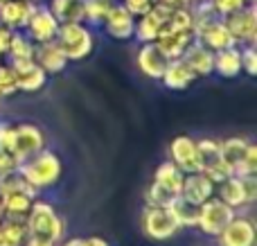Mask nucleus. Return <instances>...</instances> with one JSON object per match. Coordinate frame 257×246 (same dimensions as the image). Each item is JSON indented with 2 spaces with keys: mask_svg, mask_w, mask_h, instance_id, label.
Segmentation results:
<instances>
[{
  "mask_svg": "<svg viewBox=\"0 0 257 246\" xmlns=\"http://www.w3.org/2000/svg\"><path fill=\"white\" fill-rule=\"evenodd\" d=\"M61 170H63L61 158L54 152H50V149H41L39 154L30 156L27 161H23L21 165H18V172L23 174V179H25L36 192L54 188V185L59 183V179H61Z\"/></svg>",
  "mask_w": 257,
  "mask_h": 246,
  "instance_id": "f257e3e1",
  "label": "nucleus"
},
{
  "mask_svg": "<svg viewBox=\"0 0 257 246\" xmlns=\"http://www.w3.org/2000/svg\"><path fill=\"white\" fill-rule=\"evenodd\" d=\"M54 43L66 54L68 61H81L95 50V36L84 23H61Z\"/></svg>",
  "mask_w": 257,
  "mask_h": 246,
  "instance_id": "f03ea898",
  "label": "nucleus"
},
{
  "mask_svg": "<svg viewBox=\"0 0 257 246\" xmlns=\"http://www.w3.org/2000/svg\"><path fill=\"white\" fill-rule=\"evenodd\" d=\"M27 230L34 237H43L50 242H61L63 239V219L59 217V212L52 208V203L43 201L36 197L32 201L30 215H27Z\"/></svg>",
  "mask_w": 257,
  "mask_h": 246,
  "instance_id": "7ed1b4c3",
  "label": "nucleus"
},
{
  "mask_svg": "<svg viewBox=\"0 0 257 246\" xmlns=\"http://www.w3.org/2000/svg\"><path fill=\"white\" fill-rule=\"evenodd\" d=\"M214 194L223 203H228L232 210H246V208L253 206L257 199V174L253 176L230 174L221 183H217Z\"/></svg>",
  "mask_w": 257,
  "mask_h": 246,
  "instance_id": "20e7f679",
  "label": "nucleus"
},
{
  "mask_svg": "<svg viewBox=\"0 0 257 246\" xmlns=\"http://www.w3.org/2000/svg\"><path fill=\"white\" fill-rule=\"evenodd\" d=\"M140 228L145 237L154 242H167L178 233V224L174 221L169 208L158 206H145L140 212Z\"/></svg>",
  "mask_w": 257,
  "mask_h": 246,
  "instance_id": "39448f33",
  "label": "nucleus"
},
{
  "mask_svg": "<svg viewBox=\"0 0 257 246\" xmlns=\"http://www.w3.org/2000/svg\"><path fill=\"white\" fill-rule=\"evenodd\" d=\"M235 212L237 210H232L228 203H223L221 199L214 194V197H210L208 201L201 203L196 228H199L203 235H208V237H217V235L226 228L228 221L235 217Z\"/></svg>",
  "mask_w": 257,
  "mask_h": 246,
  "instance_id": "423d86ee",
  "label": "nucleus"
},
{
  "mask_svg": "<svg viewBox=\"0 0 257 246\" xmlns=\"http://www.w3.org/2000/svg\"><path fill=\"white\" fill-rule=\"evenodd\" d=\"M196 161H199V172L210 176L214 183H221L223 179L230 176V170L226 167V163L221 158L219 140H214V138L196 140Z\"/></svg>",
  "mask_w": 257,
  "mask_h": 246,
  "instance_id": "0eeeda50",
  "label": "nucleus"
},
{
  "mask_svg": "<svg viewBox=\"0 0 257 246\" xmlns=\"http://www.w3.org/2000/svg\"><path fill=\"white\" fill-rule=\"evenodd\" d=\"M223 18V25L228 27V32L232 34L237 45H255L257 41V9L255 3H248L244 9L232 12Z\"/></svg>",
  "mask_w": 257,
  "mask_h": 246,
  "instance_id": "6e6552de",
  "label": "nucleus"
},
{
  "mask_svg": "<svg viewBox=\"0 0 257 246\" xmlns=\"http://www.w3.org/2000/svg\"><path fill=\"white\" fill-rule=\"evenodd\" d=\"M41 149H45V136L36 125H14V136H12V147L9 152L18 158V163L27 161L30 156L39 154Z\"/></svg>",
  "mask_w": 257,
  "mask_h": 246,
  "instance_id": "1a4fd4ad",
  "label": "nucleus"
},
{
  "mask_svg": "<svg viewBox=\"0 0 257 246\" xmlns=\"http://www.w3.org/2000/svg\"><path fill=\"white\" fill-rule=\"evenodd\" d=\"M219 246H255V224L248 215L235 212L226 228L217 235Z\"/></svg>",
  "mask_w": 257,
  "mask_h": 246,
  "instance_id": "9d476101",
  "label": "nucleus"
},
{
  "mask_svg": "<svg viewBox=\"0 0 257 246\" xmlns=\"http://www.w3.org/2000/svg\"><path fill=\"white\" fill-rule=\"evenodd\" d=\"M16 75L18 90L23 93H36L48 84V72L34 61V59H9Z\"/></svg>",
  "mask_w": 257,
  "mask_h": 246,
  "instance_id": "9b49d317",
  "label": "nucleus"
},
{
  "mask_svg": "<svg viewBox=\"0 0 257 246\" xmlns=\"http://www.w3.org/2000/svg\"><path fill=\"white\" fill-rule=\"evenodd\" d=\"M59 25H61V23L54 18V14L50 12V7L45 5V7H36L34 12H32L30 21H27V25H25V32L34 43H48V41H54V36H57V32H59Z\"/></svg>",
  "mask_w": 257,
  "mask_h": 246,
  "instance_id": "f8f14e48",
  "label": "nucleus"
},
{
  "mask_svg": "<svg viewBox=\"0 0 257 246\" xmlns=\"http://www.w3.org/2000/svg\"><path fill=\"white\" fill-rule=\"evenodd\" d=\"M169 161L183 172H199V161H196V140L192 136H176L169 143Z\"/></svg>",
  "mask_w": 257,
  "mask_h": 246,
  "instance_id": "ddd939ff",
  "label": "nucleus"
},
{
  "mask_svg": "<svg viewBox=\"0 0 257 246\" xmlns=\"http://www.w3.org/2000/svg\"><path fill=\"white\" fill-rule=\"evenodd\" d=\"M102 27L106 30V34L111 39L117 41H128L133 39V30H136V16L124 7V5L113 3L111 12H108L106 21L102 23Z\"/></svg>",
  "mask_w": 257,
  "mask_h": 246,
  "instance_id": "4468645a",
  "label": "nucleus"
},
{
  "mask_svg": "<svg viewBox=\"0 0 257 246\" xmlns=\"http://www.w3.org/2000/svg\"><path fill=\"white\" fill-rule=\"evenodd\" d=\"M214 190H217V183L210 176H205L203 172H190V174L183 176L181 197L196 203V206H201L210 197H214Z\"/></svg>",
  "mask_w": 257,
  "mask_h": 246,
  "instance_id": "2eb2a0df",
  "label": "nucleus"
},
{
  "mask_svg": "<svg viewBox=\"0 0 257 246\" xmlns=\"http://www.w3.org/2000/svg\"><path fill=\"white\" fill-rule=\"evenodd\" d=\"M178 59L185 61V66L194 72V77H208L214 72V52L199 41H192Z\"/></svg>",
  "mask_w": 257,
  "mask_h": 246,
  "instance_id": "dca6fc26",
  "label": "nucleus"
},
{
  "mask_svg": "<svg viewBox=\"0 0 257 246\" xmlns=\"http://www.w3.org/2000/svg\"><path fill=\"white\" fill-rule=\"evenodd\" d=\"M34 9L36 5L32 0H5V3H0V25L9 27L14 32L25 30Z\"/></svg>",
  "mask_w": 257,
  "mask_h": 246,
  "instance_id": "f3484780",
  "label": "nucleus"
},
{
  "mask_svg": "<svg viewBox=\"0 0 257 246\" xmlns=\"http://www.w3.org/2000/svg\"><path fill=\"white\" fill-rule=\"evenodd\" d=\"M136 61L145 77H149V79H160L169 63V59L165 57V52L156 43H142L140 50H138Z\"/></svg>",
  "mask_w": 257,
  "mask_h": 246,
  "instance_id": "a211bd4d",
  "label": "nucleus"
},
{
  "mask_svg": "<svg viewBox=\"0 0 257 246\" xmlns=\"http://www.w3.org/2000/svg\"><path fill=\"white\" fill-rule=\"evenodd\" d=\"M194 41V32L190 30H172V27H163L156 39V45L165 52L167 59H178L185 48Z\"/></svg>",
  "mask_w": 257,
  "mask_h": 246,
  "instance_id": "6ab92c4d",
  "label": "nucleus"
},
{
  "mask_svg": "<svg viewBox=\"0 0 257 246\" xmlns=\"http://www.w3.org/2000/svg\"><path fill=\"white\" fill-rule=\"evenodd\" d=\"M34 59L41 68H43L48 75H57V72H63L66 66L70 61L66 59V54L59 50V45L54 41H48V43H36L34 48Z\"/></svg>",
  "mask_w": 257,
  "mask_h": 246,
  "instance_id": "aec40b11",
  "label": "nucleus"
},
{
  "mask_svg": "<svg viewBox=\"0 0 257 246\" xmlns=\"http://www.w3.org/2000/svg\"><path fill=\"white\" fill-rule=\"evenodd\" d=\"M194 79H196L194 72L185 66L183 59H169L167 68H165L163 77H160L163 86L169 90H185L194 84Z\"/></svg>",
  "mask_w": 257,
  "mask_h": 246,
  "instance_id": "412c9836",
  "label": "nucleus"
},
{
  "mask_svg": "<svg viewBox=\"0 0 257 246\" xmlns=\"http://www.w3.org/2000/svg\"><path fill=\"white\" fill-rule=\"evenodd\" d=\"M250 140L244 138V136H232V138H226L219 143L221 147V158L226 163V167L230 170V174H237L246 158V152H248Z\"/></svg>",
  "mask_w": 257,
  "mask_h": 246,
  "instance_id": "4be33fe9",
  "label": "nucleus"
},
{
  "mask_svg": "<svg viewBox=\"0 0 257 246\" xmlns=\"http://www.w3.org/2000/svg\"><path fill=\"white\" fill-rule=\"evenodd\" d=\"M214 72L223 79H235L241 75V52L239 45H230L214 52Z\"/></svg>",
  "mask_w": 257,
  "mask_h": 246,
  "instance_id": "5701e85b",
  "label": "nucleus"
},
{
  "mask_svg": "<svg viewBox=\"0 0 257 246\" xmlns=\"http://www.w3.org/2000/svg\"><path fill=\"white\" fill-rule=\"evenodd\" d=\"M36 197L25 192H9V194H0V203H3V217L9 219H27L30 215L32 201Z\"/></svg>",
  "mask_w": 257,
  "mask_h": 246,
  "instance_id": "b1692460",
  "label": "nucleus"
},
{
  "mask_svg": "<svg viewBox=\"0 0 257 246\" xmlns=\"http://www.w3.org/2000/svg\"><path fill=\"white\" fill-rule=\"evenodd\" d=\"M30 230L25 219H0V246H25Z\"/></svg>",
  "mask_w": 257,
  "mask_h": 246,
  "instance_id": "393cba45",
  "label": "nucleus"
},
{
  "mask_svg": "<svg viewBox=\"0 0 257 246\" xmlns=\"http://www.w3.org/2000/svg\"><path fill=\"white\" fill-rule=\"evenodd\" d=\"M169 212H172L174 221L178 224V228H196V221H199V208L196 203L187 201L178 194L172 203H169Z\"/></svg>",
  "mask_w": 257,
  "mask_h": 246,
  "instance_id": "a878e982",
  "label": "nucleus"
},
{
  "mask_svg": "<svg viewBox=\"0 0 257 246\" xmlns=\"http://www.w3.org/2000/svg\"><path fill=\"white\" fill-rule=\"evenodd\" d=\"M48 7L59 23H84V0H50Z\"/></svg>",
  "mask_w": 257,
  "mask_h": 246,
  "instance_id": "bb28decb",
  "label": "nucleus"
},
{
  "mask_svg": "<svg viewBox=\"0 0 257 246\" xmlns=\"http://www.w3.org/2000/svg\"><path fill=\"white\" fill-rule=\"evenodd\" d=\"M183 172L178 170L176 165H174L172 161H165L160 163L158 167H156V174H154V181L160 185H165V188H169L172 192L181 194V188H183Z\"/></svg>",
  "mask_w": 257,
  "mask_h": 246,
  "instance_id": "cd10ccee",
  "label": "nucleus"
},
{
  "mask_svg": "<svg viewBox=\"0 0 257 246\" xmlns=\"http://www.w3.org/2000/svg\"><path fill=\"white\" fill-rule=\"evenodd\" d=\"M34 48H36L34 41H32L27 34H23L21 30H16V32H12L7 57L9 59H32L34 57Z\"/></svg>",
  "mask_w": 257,
  "mask_h": 246,
  "instance_id": "c85d7f7f",
  "label": "nucleus"
},
{
  "mask_svg": "<svg viewBox=\"0 0 257 246\" xmlns=\"http://www.w3.org/2000/svg\"><path fill=\"white\" fill-rule=\"evenodd\" d=\"M113 7V0H84V23L102 25L106 21L108 12Z\"/></svg>",
  "mask_w": 257,
  "mask_h": 246,
  "instance_id": "c756f323",
  "label": "nucleus"
},
{
  "mask_svg": "<svg viewBox=\"0 0 257 246\" xmlns=\"http://www.w3.org/2000/svg\"><path fill=\"white\" fill-rule=\"evenodd\" d=\"M176 197H178L176 192H172L169 188H165V185L156 183V181L149 185V188H147V192H145L147 206H158V208H167Z\"/></svg>",
  "mask_w": 257,
  "mask_h": 246,
  "instance_id": "7c9ffc66",
  "label": "nucleus"
},
{
  "mask_svg": "<svg viewBox=\"0 0 257 246\" xmlns=\"http://www.w3.org/2000/svg\"><path fill=\"white\" fill-rule=\"evenodd\" d=\"M16 93H18V84H16V75H14L12 63L0 61V99L12 97Z\"/></svg>",
  "mask_w": 257,
  "mask_h": 246,
  "instance_id": "2f4dec72",
  "label": "nucleus"
},
{
  "mask_svg": "<svg viewBox=\"0 0 257 246\" xmlns=\"http://www.w3.org/2000/svg\"><path fill=\"white\" fill-rule=\"evenodd\" d=\"M241 72H246L248 77L257 75V50L255 45H241Z\"/></svg>",
  "mask_w": 257,
  "mask_h": 246,
  "instance_id": "473e14b6",
  "label": "nucleus"
},
{
  "mask_svg": "<svg viewBox=\"0 0 257 246\" xmlns=\"http://www.w3.org/2000/svg\"><path fill=\"white\" fill-rule=\"evenodd\" d=\"M208 3L212 5V9L219 14V16H228V14H232V12L244 9L250 0H208Z\"/></svg>",
  "mask_w": 257,
  "mask_h": 246,
  "instance_id": "72a5a7b5",
  "label": "nucleus"
},
{
  "mask_svg": "<svg viewBox=\"0 0 257 246\" xmlns=\"http://www.w3.org/2000/svg\"><path fill=\"white\" fill-rule=\"evenodd\" d=\"M253 174H257V145L250 140L248 152H246V158H244V163H241L237 176H253Z\"/></svg>",
  "mask_w": 257,
  "mask_h": 246,
  "instance_id": "f704fd0d",
  "label": "nucleus"
},
{
  "mask_svg": "<svg viewBox=\"0 0 257 246\" xmlns=\"http://www.w3.org/2000/svg\"><path fill=\"white\" fill-rule=\"evenodd\" d=\"M18 158L14 156L12 152H7V149H0V176L9 174V172H16L18 170Z\"/></svg>",
  "mask_w": 257,
  "mask_h": 246,
  "instance_id": "c9c22d12",
  "label": "nucleus"
},
{
  "mask_svg": "<svg viewBox=\"0 0 257 246\" xmlns=\"http://www.w3.org/2000/svg\"><path fill=\"white\" fill-rule=\"evenodd\" d=\"M154 3L156 0H122V5H124L133 16H142V14H147L151 7H154Z\"/></svg>",
  "mask_w": 257,
  "mask_h": 246,
  "instance_id": "e433bc0d",
  "label": "nucleus"
},
{
  "mask_svg": "<svg viewBox=\"0 0 257 246\" xmlns=\"http://www.w3.org/2000/svg\"><path fill=\"white\" fill-rule=\"evenodd\" d=\"M12 136H14V125L9 122H0V149H7L12 147Z\"/></svg>",
  "mask_w": 257,
  "mask_h": 246,
  "instance_id": "4c0bfd02",
  "label": "nucleus"
},
{
  "mask_svg": "<svg viewBox=\"0 0 257 246\" xmlns=\"http://www.w3.org/2000/svg\"><path fill=\"white\" fill-rule=\"evenodd\" d=\"M25 246H59L57 242H50V239H43V237H34V235H30L27 237Z\"/></svg>",
  "mask_w": 257,
  "mask_h": 246,
  "instance_id": "58836bf2",
  "label": "nucleus"
},
{
  "mask_svg": "<svg viewBox=\"0 0 257 246\" xmlns=\"http://www.w3.org/2000/svg\"><path fill=\"white\" fill-rule=\"evenodd\" d=\"M86 239V246H111L104 237H99V235H90V237H84Z\"/></svg>",
  "mask_w": 257,
  "mask_h": 246,
  "instance_id": "ea45409f",
  "label": "nucleus"
},
{
  "mask_svg": "<svg viewBox=\"0 0 257 246\" xmlns=\"http://www.w3.org/2000/svg\"><path fill=\"white\" fill-rule=\"evenodd\" d=\"M61 246H86V239L84 237H72V239H68V242H63Z\"/></svg>",
  "mask_w": 257,
  "mask_h": 246,
  "instance_id": "a19ab883",
  "label": "nucleus"
},
{
  "mask_svg": "<svg viewBox=\"0 0 257 246\" xmlns=\"http://www.w3.org/2000/svg\"><path fill=\"white\" fill-rule=\"evenodd\" d=\"M0 219H3V203H0Z\"/></svg>",
  "mask_w": 257,
  "mask_h": 246,
  "instance_id": "79ce46f5",
  "label": "nucleus"
},
{
  "mask_svg": "<svg viewBox=\"0 0 257 246\" xmlns=\"http://www.w3.org/2000/svg\"><path fill=\"white\" fill-rule=\"evenodd\" d=\"M194 3H199V0H190V5H194Z\"/></svg>",
  "mask_w": 257,
  "mask_h": 246,
  "instance_id": "37998d69",
  "label": "nucleus"
},
{
  "mask_svg": "<svg viewBox=\"0 0 257 246\" xmlns=\"http://www.w3.org/2000/svg\"><path fill=\"white\" fill-rule=\"evenodd\" d=\"M250 3H255V0H250Z\"/></svg>",
  "mask_w": 257,
  "mask_h": 246,
  "instance_id": "c03bdc74",
  "label": "nucleus"
},
{
  "mask_svg": "<svg viewBox=\"0 0 257 246\" xmlns=\"http://www.w3.org/2000/svg\"><path fill=\"white\" fill-rule=\"evenodd\" d=\"M0 3H5V0H0Z\"/></svg>",
  "mask_w": 257,
  "mask_h": 246,
  "instance_id": "a18cd8bd",
  "label": "nucleus"
}]
</instances>
